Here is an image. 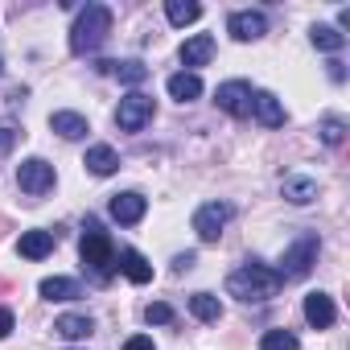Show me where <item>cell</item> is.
Instances as JSON below:
<instances>
[{
    "label": "cell",
    "instance_id": "obj_1",
    "mask_svg": "<svg viewBox=\"0 0 350 350\" xmlns=\"http://www.w3.org/2000/svg\"><path fill=\"white\" fill-rule=\"evenodd\" d=\"M227 293L231 297H239V301H268V297H276L280 293V276L272 272V268H264V264H243V268H235L231 276H227Z\"/></svg>",
    "mask_w": 350,
    "mask_h": 350
},
{
    "label": "cell",
    "instance_id": "obj_2",
    "mask_svg": "<svg viewBox=\"0 0 350 350\" xmlns=\"http://www.w3.org/2000/svg\"><path fill=\"white\" fill-rule=\"evenodd\" d=\"M111 33V9L107 5H87L70 29V54H95Z\"/></svg>",
    "mask_w": 350,
    "mask_h": 350
},
{
    "label": "cell",
    "instance_id": "obj_3",
    "mask_svg": "<svg viewBox=\"0 0 350 350\" xmlns=\"http://www.w3.org/2000/svg\"><path fill=\"white\" fill-rule=\"evenodd\" d=\"M79 252H83V264L95 272V280H111V272H116V247H111V235L95 219H87Z\"/></svg>",
    "mask_w": 350,
    "mask_h": 350
},
{
    "label": "cell",
    "instance_id": "obj_4",
    "mask_svg": "<svg viewBox=\"0 0 350 350\" xmlns=\"http://www.w3.org/2000/svg\"><path fill=\"white\" fill-rule=\"evenodd\" d=\"M317 252H321V239L313 235V231H305V235H297V243L284 252V260H280V284L284 280H301V276H309V268L317 264Z\"/></svg>",
    "mask_w": 350,
    "mask_h": 350
},
{
    "label": "cell",
    "instance_id": "obj_5",
    "mask_svg": "<svg viewBox=\"0 0 350 350\" xmlns=\"http://www.w3.org/2000/svg\"><path fill=\"white\" fill-rule=\"evenodd\" d=\"M148 120H152V95L132 91V95L120 99V107H116V124H120L124 132H140Z\"/></svg>",
    "mask_w": 350,
    "mask_h": 350
},
{
    "label": "cell",
    "instance_id": "obj_6",
    "mask_svg": "<svg viewBox=\"0 0 350 350\" xmlns=\"http://www.w3.org/2000/svg\"><path fill=\"white\" fill-rule=\"evenodd\" d=\"M17 182H21V190H25L29 198H42L46 190H54V165L42 161V157H29V161H21V169H17Z\"/></svg>",
    "mask_w": 350,
    "mask_h": 350
},
{
    "label": "cell",
    "instance_id": "obj_7",
    "mask_svg": "<svg viewBox=\"0 0 350 350\" xmlns=\"http://www.w3.org/2000/svg\"><path fill=\"white\" fill-rule=\"evenodd\" d=\"M252 83H243V79H231V83H219V91H215V103L227 111V116H235V120H243V116H252Z\"/></svg>",
    "mask_w": 350,
    "mask_h": 350
},
{
    "label": "cell",
    "instance_id": "obj_8",
    "mask_svg": "<svg viewBox=\"0 0 350 350\" xmlns=\"http://www.w3.org/2000/svg\"><path fill=\"white\" fill-rule=\"evenodd\" d=\"M227 219H231V206H227V202H206V206H198V211H194V231H198V239H202V243H219Z\"/></svg>",
    "mask_w": 350,
    "mask_h": 350
},
{
    "label": "cell",
    "instance_id": "obj_9",
    "mask_svg": "<svg viewBox=\"0 0 350 350\" xmlns=\"http://www.w3.org/2000/svg\"><path fill=\"white\" fill-rule=\"evenodd\" d=\"M227 29H231L235 42H256V38L268 33V17H264L260 9H243V13H231Z\"/></svg>",
    "mask_w": 350,
    "mask_h": 350
},
{
    "label": "cell",
    "instance_id": "obj_10",
    "mask_svg": "<svg viewBox=\"0 0 350 350\" xmlns=\"http://www.w3.org/2000/svg\"><path fill=\"white\" fill-rule=\"evenodd\" d=\"M107 211H111V219H116V223L132 227V223H140V219H144V211H148V198H144V194H136V190H128V194H116Z\"/></svg>",
    "mask_w": 350,
    "mask_h": 350
},
{
    "label": "cell",
    "instance_id": "obj_11",
    "mask_svg": "<svg viewBox=\"0 0 350 350\" xmlns=\"http://www.w3.org/2000/svg\"><path fill=\"white\" fill-rule=\"evenodd\" d=\"M334 317H338L334 297H325V293H309V297H305V321H309L313 329H329Z\"/></svg>",
    "mask_w": 350,
    "mask_h": 350
},
{
    "label": "cell",
    "instance_id": "obj_12",
    "mask_svg": "<svg viewBox=\"0 0 350 350\" xmlns=\"http://www.w3.org/2000/svg\"><path fill=\"white\" fill-rule=\"evenodd\" d=\"M252 111H256V120H260L264 128H280V124H284V107H280V99H276L272 91H256V95H252Z\"/></svg>",
    "mask_w": 350,
    "mask_h": 350
},
{
    "label": "cell",
    "instance_id": "obj_13",
    "mask_svg": "<svg viewBox=\"0 0 350 350\" xmlns=\"http://www.w3.org/2000/svg\"><path fill=\"white\" fill-rule=\"evenodd\" d=\"M116 268H120L132 284H148V280H152V264H148L140 252H132V247H124V252L116 256Z\"/></svg>",
    "mask_w": 350,
    "mask_h": 350
},
{
    "label": "cell",
    "instance_id": "obj_14",
    "mask_svg": "<svg viewBox=\"0 0 350 350\" xmlns=\"http://www.w3.org/2000/svg\"><path fill=\"white\" fill-rule=\"evenodd\" d=\"M83 165L95 173V178H111V173L120 169V157H116V148H111V144H91Z\"/></svg>",
    "mask_w": 350,
    "mask_h": 350
},
{
    "label": "cell",
    "instance_id": "obj_15",
    "mask_svg": "<svg viewBox=\"0 0 350 350\" xmlns=\"http://www.w3.org/2000/svg\"><path fill=\"white\" fill-rule=\"evenodd\" d=\"M280 194H284L293 206H305V202L317 198V182H313V178H301V173H288V178L280 182Z\"/></svg>",
    "mask_w": 350,
    "mask_h": 350
},
{
    "label": "cell",
    "instance_id": "obj_16",
    "mask_svg": "<svg viewBox=\"0 0 350 350\" xmlns=\"http://www.w3.org/2000/svg\"><path fill=\"white\" fill-rule=\"evenodd\" d=\"M169 95L178 99V103H190V99H198L202 95V79L194 75V70H178V75H169Z\"/></svg>",
    "mask_w": 350,
    "mask_h": 350
},
{
    "label": "cell",
    "instance_id": "obj_17",
    "mask_svg": "<svg viewBox=\"0 0 350 350\" xmlns=\"http://www.w3.org/2000/svg\"><path fill=\"white\" fill-rule=\"evenodd\" d=\"M50 128H54L62 140H79V136L91 132L87 116H79V111H54V116H50Z\"/></svg>",
    "mask_w": 350,
    "mask_h": 350
},
{
    "label": "cell",
    "instance_id": "obj_18",
    "mask_svg": "<svg viewBox=\"0 0 350 350\" xmlns=\"http://www.w3.org/2000/svg\"><path fill=\"white\" fill-rule=\"evenodd\" d=\"M17 252H21L25 260H46V256L54 252V231H25V235L17 239Z\"/></svg>",
    "mask_w": 350,
    "mask_h": 350
},
{
    "label": "cell",
    "instance_id": "obj_19",
    "mask_svg": "<svg viewBox=\"0 0 350 350\" xmlns=\"http://www.w3.org/2000/svg\"><path fill=\"white\" fill-rule=\"evenodd\" d=\"M215 58V38L211 33H194L186 46H182V62L186 66H206Z\"/></svg>",
    "mask_w": 350,
    "mask_h": 350
},
{
    "label": "cell",
    "instance_id": "obj_20",
    "mask_svg": "<svg viewBox=\"0 0 350 350\" xmlns=\"http://www.w3.org/2000/svg\"><path fill=\"white\" fill-rule=\"evenodd\" d=\"M38 293H42L46 301H75V297H83L79 280H70V276H46Z\"/></svg>",
    "mask_w": 350,
    "mask_h": 350
},
{
    "label": "cell",
    "instance_id": "obj_21",
    "mask_svg": "<svg viewBox=\"0 0 350 350\" xmlns=\"http://www.w3.org/2000/svg\"><path fill=\"white\" fill-rule=\"evenodd\" d=\"M54 329H58L62 338L79 342V338H87V334L95 329V321H91V317H83V313H66V317H58V321H54Z\"/></svg>",
    "mask_w": 350,
    "mask_h": 350
},
{
    "label": "cell",
    "instance_id": "obj_22",
    "mask_svg": "<svg viewBox=\"0 0 350 350\" xmlns=\"http://www.w3.org/2000/svg\"><path fill=\"white\" fill-rule=\"evenodd\" d=\"M165 17H169L173 25H194V21L202 17V5H194V0H169V5H165Z\"/></svg>",
    "mask_w": 350,
    "mask_h": 350
},
{
    "label": "cell",
    "instance_id": "obj_23",
    "mask_svg": "<svg viewBox=\"0 0 350 350\" xmlns=\"http://www.w3.org/2000/svg\"><path fill=\"white\" fill-rule=\"evenodd\" d=\"M309 38H313V46H317V50H325V54H338V50L346 46V33H338L334 25H313V29H309Z\"/></svg>",
    "mask_w": 350,
    "mask_h": 350
},
{
    "label": "cell",
    "instance_id": "obj_24",
    "mask_svg": "<svg viewBox=\"0 0 350 350\" xmlns=\"http://www.w3.org/2000/svg\"><path fill=\"white\" fill-rule=\"evenodd\" d=\"M111 75H116L120 83H128V87H140V83L148 79V66H144L140 58H128V62H111Z\"/></svg>",
    "mask_w": 350,
    "mask_h": 350
},
{
    "label": "cell",
    "instance_id": "obj_25",
    "mask_svg": "<svg viewBox=\"0 0 350 350\" xmlns=\"http://www.w3.org/2000/svg\"><path fill=\"white\" fill-rule=\"evenodd\" d=\"M190 313H194L198 321H219V317H223V305H219V297H211V293H194V297H190Z\"/></svg>",
    "mask_w": 350,
    "mask_h": 350
},
{
    "label": "cell",
    "instance_id": "obj_26",
    "mask_svg": "<svg viewBox=\"0 0 350 350\" xmlns=\"http://www.w3.org/2000/svg\"><path fill=\"white\" fill-rule=\"evenodd\" d=\"M260 350H301V342H297L293 329H268L260 338Z\"/></svg>",
    "mask_w": 350,
    "mask_h": 350
},
{
    "label": "cell",
    "instance_id": "obj_27",
    "mask_svg": "<svg viewBox=\"0 0 350 350\" xmlns=\"http://www.w3.org/2000/svg\"><path fill=\"white\" fill-rule=\"evenodd\" d=\"M317 132H321V140H325L329 148H338V144L346 140V120H338V116H325Z\"/></svg>",
    "mask_w": 350,
    "mask_h": 350
},
{
    "label": "cell",
    "instance_id": "obj_28",
    "mask_svg": "<svg viewBox=\"0 0 350 350\" xmlns=\"http://www.w3.org/2000/svg\"><path fill=\"white\" fill-rule=\"evenodd\" d=\"M144 321H148V325H169V321H173V309H169L165 301H157V305L144 309Z\"/></svg>",
    "mask_w": 350,
    "mask_h": 350
},
{
    "label": "cell",
    "instance_id": "obj_29",
    "mask_svg": "<svg viewBox=\"0 0 350 350\" xmlns=\"http://www.w3.org/2000/svg\"><path fill=\"white\" fill-rule=\"evenodd\" d=\"M17 140H21V128L17 124H0V157H5Z\"/></svg>",
    "mask_w": 350,
    "mask_h": 350
},
{
    "label": "cell",
    "instance_id": "obj_30",
    "mask_svg": "<svg viewBox=\"0 0 350 350\" xmlns=\"http://www.w3.org/2000/svg\"><path fill=\"white\" fill-rule=\"evenodd\" d=\"M124 350H157V346H152V338L136 334V338H128V342H124Z\"/></svg>",
    "mask_w": 350,
    "mask_h": 350
},
{
    "label": "cell",
    "instance_id": "obj_31",
    "mask_svg": "<svg viewBox=\"0 0 350 350\" xmlns=\"http://www.w3.org/2000/svg\"><path fill=\"white\" fill-rule=\"evenodd\" d=\"M13 334V309H0V338Z\"/></svg>",
    "mask_w": 350,
    "mask_h": 350
},
{
    "label": "cell",
    "instance_id": "obj_32",
    "mask_svg": "<svg viewBox=\"0 0 350 350\" xmlns=\"http://www.w3.org/2000/svg\"><path fill=\"white\" fill-rule=\"evenodd\" d=\"M173 268H178V272H186V268H194V252H186V256H178V260H173Z\"/></svg>",
    "mask_w": 350,
    "mask_h": 350
},
{
    "label": "cell",
    "instance_id": "obj_33",
    "mask_svg": "<svg viewBox=\"0 0 350 350\" xmlns=\"http://www.w3.org/2000/svg\"><path fill=\"white\" fill-rule=\"evenodd\" d=\"M329 79H334V83H342V79H346V70H342V62H329Z\"/></svg>",
    "mask_w": 350,
    "mask_h": 350
},
{
    "label": "cell",
    "instance_id": "obj_34",
    "mask_svg": "<svg viewBox=\"0 0 350 350\" xmlns=\"http://www.w3.org/2000/svg\"><path fill=\"white\" fill-rule=\"evenodd\" d=\"M342 29H350V9H342V13H338V33H342Z\"/></svg>",
    "mask_w": 350,
    "mask_h": 350
},
{
    "label": "cell",
    "instance_id": "obj_35",
    "mask_svg": "<svg viewBox=\"0 0 350 350\" xmlns=\"http://www.w3.org/2000/svg\"><path fill=\"white\" fill-rule=\"evenodd\" d=\"M0 75H5V62H0Z\"/></svg>",
    "mask_w": 350,
    "mask_h": 350
}]
</instances>
